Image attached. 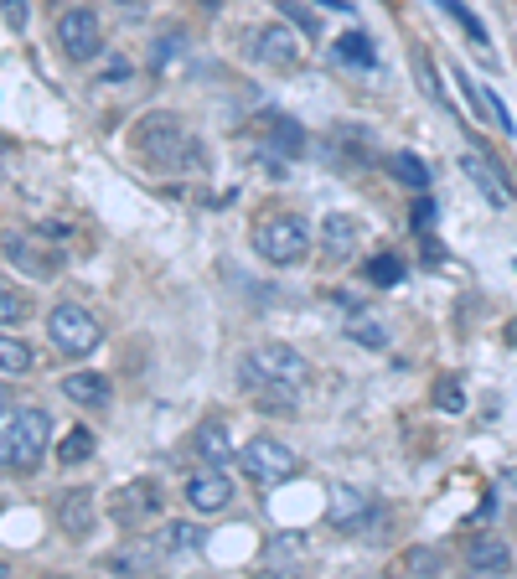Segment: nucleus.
Returning a JSON list of instances; mask_svg holds the SVG:
<instances>
[{
	"label": "nucleus",
	"instance_id": "f257e3e1",
	"mask_svg": "<svg viewBox=\"0 0 517 579\" xmlns=\"http://www.w3.org/2000/svg\"><path fill=\"white\" fill-rule=\"evenodd\" d=\"M135 156H140L150 171H181V166H192L197 145H192L187 125H181L176 114L156 109V114H145L140 125H135Z\"/></svg>",
	"mask_w": 517,
	"mask_h": 579
},
{
	"label": "nucleus",
	"instance_id": "f03ea898",
	"mask_svg": "<svg viewBox=\"0 0 517 579\" xmlns=\"http://www.w3.org/2000/svg\"><path fill=\"white\" fill-rule=\"evenodd\" d=\"M47 435H52L47 409H32V404H6V414H0V450H6V466H11V471H21V476L42 466Z\"/></svg>",
	"mask_w": 517,
	"mask_h": 579
},
{
	"label": "nucleus",
	"instance_id": "7ed1b4c3",
	"mask_svg": "<svg viewBox=\"0 0 517 579\" xmlns=\"http://www.w3.org/2000/svg\"><path fill=\"white\" fill-rule=\"evenodd\" d=\"M254 249L269 264H300L311 249V228L295 218V212H269V218L254 223Z\"/></svg>",
	"mask_w": 517,
	"mask_h": 579
},
{
	"label": "nucleus",
	"instance_id": "20e7f679",
	"mask_svg": "<svg viewBox=\"0 0 517 579\" xmlns=\"http://www.w3.org/2000/svg\"><path fill=\"white\" fill-rule=\"evenodd\" d=\"M47 337H52V347L63 352V357H88V352L99 347L104 326L94 321V311H83V306H73V300H63V306L47 311Z\"/></svg>",
	"mask_w": 517,
	"mask_h": 579
},
{
	"label": "nucleus",
	"instance_id": "39448f33",
	"mask_svg": "<svg viewBox=\"0 0 517 579\" xmlns=\"http://www.w3.org/2000/svg\"><path fill=\"white\" fill-rule=\"evenodd\" d=\"M238 466H243V476L259 481V486H280V481L300 476V455L290 445H280V440H249V445L238 450Z\"/></svg>",
	"mask_w": 517,
	"mask_h": 579
},
{
	"label": "nucleus",
	"instance_id": "423d86ee",
	"mask_svg": "<svg viewBox=\"0 0 517 579\" xmlns=\"http://www.w3.org/2000/svg\"><path fill=\"white\" fill-rule=\"evenodd\" d=\"M238 378H243V388L254 393V404H259V409H269V414H295V409H300V383L275 378L254 352L238 362Z\"/></svg>",
	"mask_w": 517,
	"mask_h": 579
},
{
	"label": "nucleus",
	"instance_id": "0eeeda50",
	"mask_svg": "<svg viewBox=\"0 0 517 579\" xmlns=\"http://www.w3.org/2000/svg\"><path fill=\"white\" fill-rule=\"evenodd\" d=\"M57 47H63V57H73V63H94L99 47H104V32H99V16L94 11H63L57 16Z\"/></svg>",
	"mask_w": 517,
	"mask_h": 579
},
{
	"label": "nucleus",
	"instance_id": "6e6552de",
	"mask_svg": "<svg viewBox=\"0 0 517 579\" xmlns=\"http://www.w3.org/2000/svg\"><path fill=\"white\" fill-rule=\"evenodd\" d=\"M192 455L202 466H218V471H228V461H238V450H233V435H228V424L212 414V419H202L197 430H192Z\"/></svg>",
	"mask_w": 517,
	"mask_h": 579
},
{
	"label": "nucleus",
	"instance_id": "1a4fd4ad",
	"mask_svg": "<svg viewBox=\"0 0 517 579\" xmlns=\"http://www.w3.org/2000/svg\"><path fill=\"white\" fill-rule=\"evenodd\" d=\"M228 502H233V486H228V476H223L218 466H202V471L187 476V507H197V512H223Z\"/></svg>",
	"mask_w": 517,
	"mask_h": 579
},
{
	"label": "nucleus",
	"instance_id": "9d476101",
	"mask_svg": "<svg viewBox=\"0 0 517 579\" xmlns=\"http://www.w3.org/2000/svg\"><path fill=\"white\" fill-rule=\"evenodd\" d=\"M249 52L259 57V63H269V68H295L300 63V37L285 32V26H259Z\"/></svg>",
	"mask_w": 517,
	"mask_h": 579
},
{
	"label": "nucleus",
	"instance_id": "9b49d317",
	"mask_svg": "<svg viewBox=\"0 0 517 579\" xmlns=\"http://www.w3.org/2000/svg\"><path fill=\"white\" fill-rule=\"evenodd\" d=\"M94 517H99V507H94V492H88V486H73V492L57 497V523H63L68 538H88L94 533Z\"/></svg>",
	"mask_w": 517,
	"mask_h": 579
},
{
	"label": "nucleus",
	"instance_id": "f8f14e48",
	"mask_svg": "<svg viewBox=\"0 0 517 579\" xmlns=\"http://www.w3.org/2000/svg\"><path fill=\"white\" fill-rule=\"evenodd\" d=\"M254 357H259L275 378H290V383H306V373H311V362L300 357L295 347H285V342H269V347H259Z\"/></svg>",
	"mask_w": 517,
	"mask_h": 579
},
{
	"label": "nucleus",
	"instance_id": "ddd939ff",
	"mask_svg": "<svg viewBox=\"0 0 517 579\" xmlns=\"http://www.w3.org/2000/svg\"><path fill=\"white\" fill-rule=\"evenodd\" d=\"M466 559H471L476 574H507L512 569V554H507L502 538H471L466 543Z\"/></svg>",
	"mask_w": 517,
	"mask_h": 579
},
{
	"label": "nucleus",
	"instance_id": "4468645a",
	"mask_svg": "<svg viewBox=\"0 0 517 579\" xmlns=\"http://www.w3.org/2000/svg\"><path fill=\"white\" fill-rule=\"evenodd\" d=\"M373 507V497L362 492V486H337L331 492V523H342V528H357L362 523V512Z\"/></svg>",
	"mask_w": 517,
	"mask_h": 579
},
{
	"label": "nucleus",
	"instance_id": "2eb2a0df",
	"mask_svg": "<svg viewBox=\"0 0 517 579\" xmlns=\"http://www.w3.org/2000/svg\"><path fill=\"white\" fill-rule=\"evenodd\" d=\"M321 243H326L331 259H347L357 249V223L347 218V212H331V218L321 223Z\"/></svg>",
	"mask_w": 517,
	"mask_h": 579
},
{
	"label": "nucleus",
	"instance_id": "dca6fc26",
	"mask_svg": "<svg viewBox=\"0 0 517 579\" xmlns=\"http://www.w3.org/2000/svg\"><path fill=\"white\" fill-rule=\"evenodd\" d=\"M466 176L486 192V202H492V207H512V187H507V181H502L492 166H486L481 156H466Z\"/></svg>",
	"mask_w": 517,
	"mask_h": 579
},
{
	"label": "nucleus",
	"instance_id": "f3484780",
	"mask_svg": "<svg viewBox=\"0 0 517 579\" xmlns=\"http://www.w3.org/2000/svg\"><path fill=\"white\" fill-rule=\"evenodd\" d=\"M63 393H68L73 404H83V409H109V383L94 378V373H73L63 383Z\"/></svg>",
	"mask_w": 517,
	"mask_h": 579
},
{
	"label": "nucleus",
	"instance_id": "a211bd4d",
	"mask_svg": "<svg viewBox=\"0 0 517 579\" xmlns=\"http://www.w3.org/2000/svg\"><path fill=\"white\" fill-rule=\"evenodd\" d=\"M0 362H6V373L16 378V373H32L37 368V357H32V347H26L16 331H6V337H0Z\"/></svg>",
	"mask_w": 517,
	"mask_h": 579
},
{
	"label": "nucleus",
	"instance_id": "6ab92c4d",
	"mask_svg": "<svg viewBox=\"0 0 517 579\" xmlns=\"http://www.w3.org/2000/svg\"><path fill=\"white\" fill-rule=\"evenodd\" d=\"M337 57H342V63H357V68H373V63H378L368 32H347V37L337 42Z\"/></svg>",
	"mask_w": 517,
	"mask_h": 579
},
{
	"label": "nucleus",
	"instance_id": "aec40b11",
	"mask_svg": "<svg viewBox=\"0 0 517 579\" xmlns=\"http://www.w3.org/2000/svg\"><path fill=\"white\" fill-rule=\"evenodd\" d=\"M88 455H94V435H88V430H68L63 450H57V461H63V466H83Z\"/></svg>",
	"mask_w": 517,
	"mask_h": 579
},
{
	"label": "nucleus",
	"instance_id": "412c9836",
	"mask_svg": "<svg viewBox=\"0 0 517 579\" xmlns=\"http://www.w3.org/2000/svg\"><path fill=\"white\" fill-rule=\"evenodd\" d=\"M388 171H393V181H404V187H424V181H430V166H424L419 156H393L388 161Z\"/></svg>",
	"mask_w": 517,
	"mask_h": 579
},
{
	"label": "nucleus",
	"instance_id": "4be33fe9",
	"mask_svg": "<svg viewBox=\"0 0 517 579\" xmlns=\"http://www.w3.org/2000/svg\"><path fill=\"white\" fill-rule=\"evenodd\" d=\"M135 512H156V492H150V486H125V497H119V517H125V523H135Z\"/></svg>",
	"mask_w": 517,
	"mask_h": 579
},
{
	"label": "nucleus",
	"instance_id": "5701e85b",
	"mask_svg": "<svg viewBox=\"0 0 517 579\" xmlns=\"http://www.w3.org/2000/svg\"><path fill=\"white\" fill-rule=\"evenodd\" d=\"M347 337L352 342H362V347H388V331H383V321H373V316H362V321H347Z\"/></svg>",
	"mask_w": 517,
	"mask_h": 579
},
{
	"label": "nucleus",
	"instance_id": "b1692460",
	"mask_svg": "<svg viewBox=\"0 0 517 579\" xmlns=\"http://www.w3.org/2000/svg\"><path fill=\"white\" fill-rule=\"evenodd\" d=\"M404 569H409V574H440V569H445V554H440V548H409Z\"/></svg>",
	"mask_w": 517,
	"mask_h": 579
},
{
	"label": "nucleus",
	"instance_id": "393cba45",
	"mask_svg": "<svg viewBox=\"0 0 517 579\" xmlns=\"http://www.w3.org/2000/svg\"><path fill=\"white\" fill-rule=\"evenodd\" d=\"M368 280L388 290V285H399V280H404V264H399V259H393V254H378V259L368 264Z\"/></svg>",
	"mask_w": 517,
	"mask_h": 579
},
{
	"label": "nucleus",
	"instance_id": "a878e982",
	"mask_svg": "<svg viewBox=\"0 0 517 579\" xmlns=\"http://www.w3.org/2000/svg\"><path fill=\"white\" fill-rule=\"evenodd\" d=\"M435 409L466 414V393H461V383H455V378H440V383H435Z\"/></svg>",
	"mask_w": 517,
	"mask_h": 579
},
{
	"label": "nucleus",
	"instance_id": "bb28decb",
	"mask_svg": "<svg viewBox=\"0 0 517 579\" xmlns=\"http://www.w3.org/2000/svg\"><path fill=\"white\" fill-rule=\"evenodd\" d=\"M6 259H11V264H21V269H32V274H47V259H37L26 238H6Z\"/></svg>",
	"mask_w": 517,
	"mask_h": 579
},
{
	"label": "nucleus",
	"instance_id": "cd10ccee",
	"mask_svg": "<svg viewBox=\"0 0 517 579\" xmlns=\"http://www.w3.org/2000/svg\"><path fill=\"white\" fill-rule=\"evenodd\" d=\"M440 6H445V11L455 16V21H461V26H466V37H471L476 47H486V32H481V21H476V16H471L466 6H461V0H440Z\"/></svg>",
	"mask_w": 517,
	"mask_h": 579
},
{
	"label": "nucleus",
	"instance_id": "c85d7f7f",
	"mask_svg": "<svg viewBox=\"0 0 517 579\" xmlns=\"http://www.w3.org/2000/svg\"><path fill=\"white\" fill-rule=\"evenodd\" d=\"M21 316H26V300L6 285V290H0V321H6V326H21Z\"/></svg>",
	"mask_w": 517,
	"mask_h": 579
},
{
	"label": "nucleus",
	"instance_id": "c756f323",
	"mask_svg": "<svg viewBox=\"0 0 517 579\" xmlns=\"http://www.w3.org/2000/svg\"><path fill=\"white\" fill-rule=\"evenodd\" d=\"M280 11H285V16H290V21L300 26V37H321V26H316V16H311V11H300L295 0H280Z\"/></svg>",
	"mask_w": 517,
	"mask_h": 579
},
{
	"label": "nucleus",
	"instance_id": "7c9ffc66",
	"mask_svg": "<svg viewBox=\"0 0 517 579\" xmlns=\"http://www.w3.org/2000/svg\"><path fill=\"white\" fill-rule=\"evenodd\" d=\"M197 543H202V533H197V528H187V523L166 528V548H197Z\"/></svg>",
	"mask_w": 517,
	"mask_h": 579
},
{
	"label": "nucleus",
	"instance_id": "2f4dec72",
	"mask_svg": "<svg viewBox=\"0 0 517 579\" xmlns=\"http://www.w3.org/2000/svg\"><path fill=\"white\" fill-rule=\"evenodd\" d=\"M21 26H26V0H6V32L21 37Z\"/></svg>",
	"mask_w": 517,
	"mask_h": 579
},
{
	"label": "nucleus",
	"instance_id": "473e14b6",
	"mask_svg": "<svg viewBox=\"0 0 517 579\" xmlns=\"http://www.w3.org/2000/svg\"><path fill=\"white\" fill-rule=\"evenodd\" d=\"M202 6H223V0H202Z\"/></svg>",
	"mask_w": 517,
	"mask_h": 579
},
{
	"label": "nucleus",
	"instance_id": "72a5a7b5",
	"mask_svg": "<svg viewBox=\"0 0 517 579\" xmlns=\"http://www.w3.org/2000/svg\"><path fill=\"white\" fill-rule=\"evenodd\" d=\"M125 6H130V0H125Z\"/></svg>",
	"mask_w": 517,
	"mask_h": 579
}]
</instances>
